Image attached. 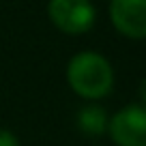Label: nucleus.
Returning a JSON list of instances; mask_svg holds the SVG:
<instances>
[{"mask_svg":"<svg viewBox=\"0 0 146 146\" xmlns=\"http://www.w3.org/2000/svg\"><path fill=\"white\" fill-rule=\"evenodd\" d=\"M67 80L73 92L84 99H103L114 86L112 64L97 52H80L69 60Z\"/></svg>","mask_w":146,"mask_h":146,"instance_id":"1","label":"nucleus"},{"mask_svg":"<svg viewBox=\"0 0 146 146\" xmlns=\"http://www.w3.org/2000/svg\"><path fill=\"white\" fill-rule=\"evenodd\" d=\"M50 19L67 35H84L95 24V7L90 0H50Z\"/></svg>","mask_w":146,"mask_h":146,"instance_id":"2","label":"nucleus"},{"mask_svg":"<svg viewBox=\"0 0 146 146\" xmlns=\"http://www.w3.org/2000/svg\"><path fill=\"white\" fill-rule=\"evenodd\" d=\"M110 137L118 146H146V103L125 105L108 123Z\"/></svg>","mask_w":146,"mask_h":146,"instance_id":"3","label":"nucleus"},{"mask_svg":"<svg viewBox=\"0 0 146 146\" xmlns=\"http://www.w3.org/2000/svg\"><path fill=\"white\" fill-rule=\"evenodd\" d=\"M110 19L120 35L146 39V0H112Z\"/></svg>","mask_w":146,"mask_h":146,"instance_id":"4","label":"nucleus"},{"mask_svg":"<svg viewBox=\"0 0 146 146\" xmlns=\"http://www.w3.org/2000/svg\"><path fill=\"white\" fill-rule=\"evenodd\" d=\"M108 114L101 105H84L78 114V127L82 129L88 135H101V133L108 131Z\"/></svg>","mask_w":146,"mask_h":146,"instance_id":"5","label":"nucleus"},{"mask_svg":"<svg viewBox=\"0 0 146 146\" xmlns=\"http://www.w3.org/2000/svg\"><path fill=\"white\" fill-rule=\"evenodd\" d=\"M0 146H19L17 137L7 129H0Z\"/></svg>","mask_w":146,"mask_h":146,"instance_id":"6","label":"nucleus"},{"mask_svg":"<svg viewBox=\"0 0 146 146\" xmlns=\"http://www.w3.org/2000/svg\"><path fill=\"white\" fill-rule=\"evenodd\" d=\"M137 92H140V99H142V103H146V78L140 82V90H137Z\"/></svg>","mask_w":146,"mask_h":146,"instance_id":"7","label":"nucleus"}]
</instances>
